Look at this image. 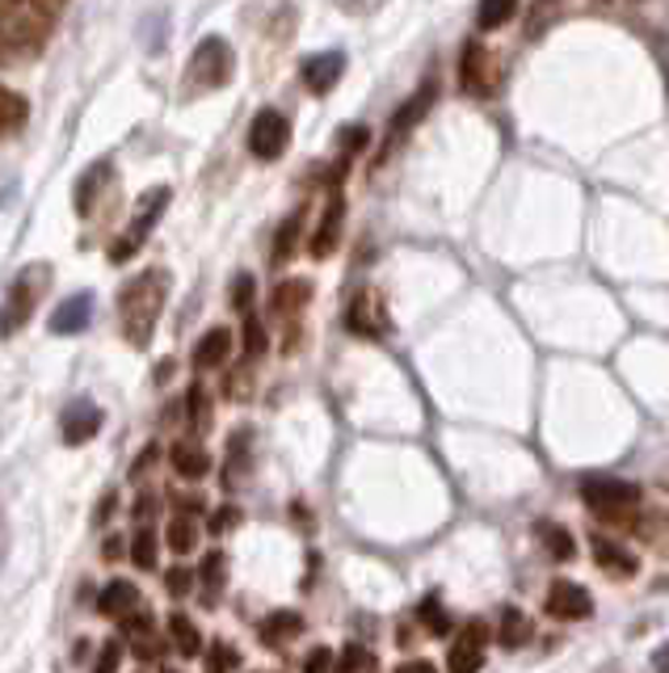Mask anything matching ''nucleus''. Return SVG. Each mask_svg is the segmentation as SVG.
Masks as SVG:
<instances>
[{
	"mask_svg": "<svg viewBox=\"0 0 669 673\" xmlns=\"http://www.w3.org/2000/svg\"><path fill=\"white\" fill-rule=\"evenodd\" d=\"M168 299V274L165 269H144L135 274L119 295V324L127 345L144 350L152 333H156V320H161V308Z\"/></svg>",
	"mask_w": 669,
	"mask_h": 673,
	"instance_id": "obj_1",
	"label": "nucleus"
},
{
	"mask_svg": "<svg viewBox=\"0 0 669 673\" xmlns=\"http://www.w3.org/2000/svg\"><path fill=\"white\" fill-rule=\"evenodd\" d=\"M47 283H51V265L47 262L25 265L22 274L13 278V287H9L4 304H0V336L22 333L25 324H30V316H34V308L43 304V290H47Z\"/></svg>",
	"mask_w": 669,
	"mask_h": 673,
	"instance_id": "obj_2",
	"label": "nucleus"
},
{
	"mask_svg": "<svg viewBox=\"0 0 669 673\" xmlns=\"http://www.w3.org/2000/svg\"><path fill=\"white\" fill-rule=\"evenodd\" d=\"M186 73H190V80L198 89H223V85L232 80V73H237V55L228 47V38H219V34L202 38V43L194 47Z\"/></svg>",
	"mask_w": 669,
	"mask_h": 673,
	"instance_id": "obj_3",
	"label": "nucleus"
},
{
	"mask_svg": "<svg viewBox=\"0 0 669 673\" xmlns=\"http://www.w3.org/2000/svg\"><path fill=\"white\" fill-rule=\"evenodd\" d=\"M581 501L590 505L597 518L619 522L623 514H632L640 505V488L627 481H615V476H594V481L581 484Z\"/></svg>",
	"mask_w": 669,
	"mask_h": 673,
	"instance_id": "obj_4",
	"label": "nucleus"
},
{
	"mask_svg": "<svg viewBox=\"0 0 669 673\" xmlns=\"http://www.w3.org/2000/svg\"><path fill=\"white\" fill-rule=\"evenodd\" d=\"M165 202H168V186H152V190L140 198V211H135V219H131V228L119 236V244L110 249V262L122 265L135 257V249L144 244V236L156 228V219L165 216Z\"/></svg>",
	"mask_w": 669,
	"mask_h": 673,
	"instance_id": "obj_5",
	"label": "nucleus"
},
{
	"mask_svg": "<svg viewBox=\"0 0 669 673\" xmlns=\"http://www.w3.org/2000/svg\"><path fill=\"white\" fill-rule=\"evenodd\" d=\"M290 144V122L278 110H257L249 122V152L257 161H278Z\"/></svg>",
	"mask_w": 669,
	"mask_h": 673,
	"instance_id": "obj_6",
	"label": "nucleus"
},
{
	"mask_svg": "<svg viewBox=\"0 0 669 673\" xmlns=\"http://www.w3.org/2000/svg\"><path fill=\"white\" fill-rule=\"evenodd\" d=\"M489 640H493L489 624H480V619L463 624L459 627V636H454V644H451V657H447V670H454V673L480 670V665H484V649H489Z\"/></svg>",
	"mask_w": 669,
	"mask_h": 673,
	"instance_id": "obj_7",
	"label": "nucleus"
},
{
	"mask_svg": "<svg viewBox=\"0 0 669 673\" xmlns=\"http://www.w3.org/2000/svg\"><path fill=\"white\" fill-rule=\"evenodd\" d=\"M548 610L551 619H564V624H581V619H590L594 615V598H590V589L585 585H577V581H556L548 589Z\"/></svg>",
	"mask_w": 669,
	"mask_h": 673,
	"instance_id": "obj_8",
	"label": "nucleus"
},
{
	"mask_svg": "<svg viewBox=\"0 0 669 673\" xmlns=\"http://www.w3.org/2000/svg\"><path fill=\"white\" fill-rule=\"evenodd\" d=\"M459 89L472 97H484L493 89V55L484 51V43H468L463 59H459Z\"/></svg>",
	"mask_w": 669,
	"mask_h": 673,
	"instance_id": "obj_9",
	"label": "nucleus"
},
{
	"mask_svg": "<svg viewBox=\"0 0 669 673\" xmlns=\"http://www.w3.org/2000/svg\"><path fill=\"white\" fill-rule=\"evenodd\" d=\"M434 97H438V85H434V80H426V85H421V89H417V93L408 97L405 106H401V110L392 114V122H387V147L401 144V140H405V135H408V131H413L417 122H421V119H426V114H430Z\"/></svg>",
	"mask_w": 669,
	"mask_h": 673,
	"instance_id": "obj_10",
	"label": "nucleus"
},
{
	"mask_svg": "<svg viewBox=\"0 0 669 673\" xmlns=\"http://www.w3.org/2000/svg\"><path fill=\"white\" fill-rule=\"evenodd\" d=\"M341 73H346V55H341V51H320V55L304 59V85H308V93H316V97L333 93Z\"/></svg>",
	"mask_w": 669,
	"mask_h": 673,
	"instance_id": "obj_11",
	"label": "nucleus"
},
{
	"mask_svg": "<svg viewBox=\"0 0 669 673\" xmlns=\"http://www.w3.org/2000/svg\"><path fill=\"white\" fill-rule=\"evenodd\" d=\"M89 320H94V290H80V295L64 299V304L51 312V333L55 336L80 333V329H89Z\"/></svg>",
	"mask_w": 669,
	"mask_h": 673,
	"instance_id": "obj_12",
	"label": "nucleus"
},
{
	"mask_svg": "<svg viewBox=\"0 0 669 673\" xmlns=\"http://www.w3.org/2000/svg\"><path fill=\"white\" fill-rule=\"evenodd\" d=\"M101 409H97L94 400H76V405H68V412H64V442L68 446H85L89 438H97V430H101Z\"/></svg>",
	"mask_w": 669,
	"mask_h": 673,
	"instance_id": "obj_13",
	"label": "nucleus"
},
{
	"mask_svg": "<svg viewBox=\"0 0 669 673\" xmlns=\"http://www.w3.org/2000/svg\"><path fill=\"white\" fill-rule=\"evenodd\" d=\"M590 552H594L597 569H606L611 577H636V573H640V560L627 552V548H619L615 539H606V534H594V539H590Z\"/></svg>",
	"mask_w": 669,
	"mask_h": 673,
	"instance_id": "obj_14",
	"label": "nucleus"
},
{
	"mask_svg": "<svg viewBox=\"0 0 669 673\" xmlns=\"http://www.w3.org/2000/svg\"><path fill=\"white\" fill-rule=\"evenodd\" d=\"M346 324H350V333H362V336H383V333H387V320H383L380 299H375L371 290L354 295V304H350V312H346Z\"/></svg>",
	"mask_w": 669,
	"mask_h": 673,
	"instance_id": "obj_15",
	"label": "nucleus"
},
{
	"mask_svg": "<svg viewBox=\"0 0 669 673\" xmlns=\"http://www.w3.org/2000/svg\"><path fill=\"white\" fill-rule=\"evenodd\" d=\"M341 219H346V198L333 194L329 198V207H325V219H320V228H316V236H311V257H333L337 241H341Z\"/></svg>",
	"mask_w": 669,
	"mask_h": 673,
	"instance_id": "obj_16",
	"label": "nucleus"
},
{
	"mask_svg": "<svg viewBox=\"0 0 669 673\" xmlns=\"http://www.w3.org/2000/svg\"><path fill=\"white\" fill-rule=\"evenodd\" d=\"M140 606V589L131 585V581H110L101 594H97V615H106V619H122L127 610H135Z\"/></svg>",
	"mask_w": 669,
	"mask_h": 673,
	"instance_id": "obj_17",
	"label": "nucleus"
},
{
	"mask_svg": "<svg viewBox=\"0 0 669 673\" xmlns=\"http://www.w3.org/2000/svg\"><path fill=\"white\" fill-rule=\"evenodd\" d=\"M228 354H232V333L228 329H211L194 345V371H216V366L228 362Z\"/></svg>",
	"mask_w": 669,
	"mask_h": 673,
	"instance_id": "obj_18",
	"label": "nucleus"
},
{
	"mask_svg": "<svg viewBox=\"0 0 669 673\" xmlns=\"http://www.w3.org/2000/svg\"><path fill=\"white\" fill-rule=\"evenodd\" d=\"M110 173H114L110 161H97V165H89V173L76 181V216H94L97 194H101V186L110 181Z\"/></svg>",
	"mask_w": 669,
	"mask_h": 673,
	"instance_id": "obj_19",
	"label": "nucleus"
},
{
	"mask_svg": "<svg viewBox=\"0 0 669 673\" xmlns=\"http://www.w3.org/2000/svg\"><path fill=\"white\" fill-rule=\"evenodd\" d=\"M173 467H177V476H186V481H202L207 472H211V455L198 446V442H173Z\"/></svg>",
	"mask_w": 669,
	"mask_h": 673,
	"instance_id": "obj_20",
	"label": "nucleus"
},
{
	"mask_svg": "<svg viewBox=\"0 0 669 673\" xmlns=\"http://www.w3.org/2000/svg\"><path fill=\"white\" fill-rule=\"evenodd\" d=\"M530 640V624L518 606H502V619H497V644L505 652H518Z\"/></svg>",
	"mask_w": 669,
	"mask_h": 673,
	"instance_id": "obj_21",
	"label": "nucleus"
},
{
	"mask_svg": "<svg viewBox=\"0 0 669 673\" xmlns=\"http://www.w3.org/2000/svg\"><path fill=\"white\" fill-rule=\"evenodd\" d=\"M262 644H270V649H278V644H287V640H295L299 631H304V619L295 615V610H278V615H270V619H262Z\"/></svg>",
	"mask_w": 669,
	"mask_h": 673,
	"instance_id": "obj_22",
	"label": "nucleus"
},
{
	"mask_svg": "<svg viewBox=\"0 0 669 673\" xmlns=\"http://www.w3.org/2000/svg\"><path fill=\"white\" fill-rule=\"evenodd\" d=\"M535 534L544 539V552L551 555V560H560V564H569L577 555V543H573V534L564 527H556V522H539L535 527Z\"/></svg>",
	"mask_w": 669,
	"mask_h": 673,
	"instance_id": "obj_23",
	"label": "nucleus"
},
{
	"mask_svg": "<svg viewBox=\"0 0 669 673\" xmlns=\"http://www.w3.org/2000/svg\"><path fill=\"white\" fill-rule=\"evenodd\" d=\"M311 299V283L308 278H290V283H278L274 287V312H299Z\"/></svg>",
	"mask_w": 669,
	"mask_h": 673,
	"instance_id": "obj_24",
	"label": "nucleus"
},
{
	"mask_svg": "<svg viewBox=\"0 0 669 673\" xmlns=\"http://www.w3.org/2000/svg\"><path fill=\"white\" fill-rule=\"evenodd\" d=\"M168 548H173L177 555H186L198 548V522H194L190 509H182V514L168 522Z\"/></svg>",
	"mask_w": 669,
	"mask_h": 673,
	"instance_id": "obj_25",
	"label": "nucleus"
},
{
	"mask_svg": "<svg viewBox=\"0 0 669 673\" xmlns=\"http://www.w3.org/2000/svg\"><path fill=\"white\" fill-rule=\"evenodd\" d=\"M299 232H304V211H295V216L283 219V228H278V236H274V265L290 262V253H295V241H299Z\"/></svg>",
	"mask_w": 669,
	"mask_h": 673,
	"instance_id": "obj_26",
	"label": "nucleus"
},
{
	"mask_svg": "<svg viewBox=\"0 0 669 673\" xmlns=\"http://www.w3.org/2000/svg\"><path fill=\"white\" fill-rule=\"evenodd\" d=\"M514 13H518V0H480V4H476V25H480V30H502Z\"/></svg>",
	"mask_w": 669,
	"mask_h": 673,
	"instance_id": "obj_27",
	"label": "nucleus"
},
{
	"mask_svg": "<svg viewBox=\"0 0 669 673\" xmlns=\"http://www.w3.org/2000/svg\"><path fill=\"white\" fill-rule=\"evenodd\" d=\"M168 636H173V644H177L182 657H198V652H202V636H198V627H194L186 615H173V619H168Z\"/></svg>",
	"mask_w": 669,
	"mask_h": 673,
	"instance_id": "obj_28",
	"label": "nucleus"
},
{
	"mask_svg": "<svg viewBox=\"0 0 669 673\" xmlns=\"http://www.w3.org/2000/svg\"><path fill=\"white\" fill-rule=\"evenodd\" d=\"M186 409H190L186 417H190V426L198 433L211 426V400H207V387H202V384L190 387V396H186Z\"/></svg>",
	"mask_w": 669,
	"mask_h": 673,
	"instance_id": "obj_29",
	"label": "nucleus"
},
{
	"mask_svg": "<svg viewBox=\"0 0 669 673\" xmlns=\"http://www.w3.org/2000/svg\"><path fill=\"white\" fill-rule=\"evenodd\" d=\"M223 573H228V555L223 552H211L202 560V585H207V598H219V589H223Z\"/></svg>",
	"mask_w": 669,
	"mask_h": 673,
	"instance_id": "obj_30",
	"label": "nucleus"
},
{
	"mask_svg": "<svg viewBox=\"0 0 669 673\" xmlns=\"http://www.w3.org/2000/svg\"><path fill=\"white\" fill-rule=\"evenodd\" d=\"M417 615H421V624L430 627L434 636H447V631H451V615L442 610V602H438V598L421 602V606H417Z\"/></svg>",
	"mask_w": 669,
	"mask_h": 673,
	"instance_id": "obj_31",
	"label": "nucleus"
},
{
	"mask_svg": "<svg viewBox=\"0 0 669 673\" xmlns=\"http://www.w3.org/2000/svg\"><path fill=\"white\" fill-rule=\"evenodd\" d=\"M131 560L140 564V569H156V539H152V530L140 522V534L131 539Z\"/></svg>",
	"mask_w": 669,
	"mask_h": 673,
	"instance_id": "obj_32",
	"label": "nucleus"
},
{
	"mask_svg": "<svg viewBox=\"0 0 669 673\" xmlns=\"http://www.w3.org/2000/svg\"><path fill=\"white\" fill-rule=\"evenodd\" d=\"M244 354L249 358H262L265 354V329L253 312H244Z\"/></svg>",
	"mask_w": 669,
	"mask_h": 673,
	"instance_id": "obj_33",
	"label": "nucleus"
},
{
	"mask_svg": "<svg viewBox=\"0 0 669 673\" xmlns=\"http://www.w3.org/2000/svg\"><path fill=\"white\" fill-rule=\"evenodd\" d=\"M337 670H380V661H375V652L359 649V644H350V649L341 652V661H337Z\"/></svg>",
	"mask_w": 669,
	"mask_h": 673,
	"instance_id": "obj_34",
	"label": "nucleus"
},
{
	"mask_svg": "<svg viewBox=\"0 0 669 673\" xmlns=\"http://www.w3.org/2000/svg\"><path fill=\"white\" fill-rule=\"evenodd\" d=\"M253 295H257V283H253V274H240L237 283H232V308L240 316L253 312Z\"/></svg>",
	"mask_w": 669,
	"mask_h": 673,
	"instance_id": "obj_35",
	"label": "nucleus"
},
{
	"mask_svg": "<svg viewBox=\"0 0 669 673\" xmlns=\"http://www.w3.org/2000/svg\"><path fill=\"white\" fill-rule=\"evenodd\" d=\"M147 631H152V615L147 610L135 606V610L122 615V636H147Z\"/></svg>",
	"mask_w": 669,
	"mask_h": 673,
	"instance_id": "obj_36",
	"label": "nucleus"
},
{
	"mask_svg": "<svg viewBox=\"0 0 669 673\" xmlns=\"http://www.w3.org/2000/svg\"><path fill=\"white\" fill-rule=\"evenodd\" d=\"M211 670H237L240 665V657H237V649H228V644H216L211 649V661H207Z\"/></svg>",
	"mask_w": 669,
	"mask_h": 673,
	"instance_id": "obj_37",
	"label": "nucleus"
},
{
	"mask_svg": "<svg viewBox=\"0 0 669 673\" xmlns=\"http://www.w3.org/2000/svg\"><path fill=\"white\" fill-rule=\"evenodd\" d=\"M366 140H371V131H366V126H346V131H341V147H346V152H362V147H366Z\"/></svg>",
	"mask_w": 669,
	"mask_h": 673,
	"instance_id": "obj_38",
	"label": "nucleus"
},
{
	"mask_svg": "<svg viewBox=\"0 0 669 673\" xmlns=\"http://www.w3.org/2000/svg\"><path fill=\"white\" fill-rule=\"evenodd\" d=\"M190 577H194V573H186V569H173V573L165 577L168 594H177V598H182V594H190V585H194Z\"/></svg>",
	"mask_w": 669,
	"mask_h": 673,
	"instance_id": "obj_39",
	"label": "nucleus"
},
{
	"mask_svg": "<svg viewBox=\"0 0 669 673\" xmlns=\"http://www.w3.org/2000/svg\"><path fill=\"white\" fill-rule=\"evenodd\" d=\"M240 522V509H232V505H223V509H219L216 518H211V530H216V534H223V530H232Z\"/></svg>",
	"mask_w": 669,
	"mask_h": 673,
	"instance_id": "obj_40",
	"label": "nucleus"
},
{
	"mask_svg": "<svg viewBox=\"0 0 669 673\" xmlns=\"http://www.w3.org/2000/svg\"><path fill=\"white\" fill-rule=\"evenodd\" d=\"M119 661H122L119 644H106V649H101V657H97V670H114Z\"/></svg>",
	"mask_w": 669,
	"mask_h": 673,
	"instance_id": "obj_41",
	"label": "nucleus"
},
{
	"mask_svg": "<svg viewBox=\"0 0 669 673\" xmlns=\"http://www.w3.org/2000/svg\"><path fill=\"white\" fill-rule=\"evenodd\" d=\"M114 505H119V497H114V493H106V497L97 501V514H94V522H97V527H101V522H106V518L114 514Z\"/></svg>",
	"mask_w": 669,
	"mask_h": 673,
	"instance_id": "obj_42",
	"label": "nucleus"
},
{
	"mask_svg": "<svg viewBox=\"0 0 669 673\" xmlns=\"http://www.w3.org/2000/svg\"><path fill=\"white\" fill-rule=\"evenodd\" d=\"M329 665H333V657H329L325 649H316L308 661H304V670H329Z\"/></svg>",
	"mask_w": 669,
	"mask_h": 673,
	"instance_id": "obj_43",
	"label": "nucleus"
},
{
	"mask_svg": "<svg viewBox=\"0 0 669 673\" xmlns=\"http://www.w3.org/2000/svg\"><path fill=\"white\" fill-rule=\"evenodd\" d=\"M152 514H156V501H152V497H140V501H135V518H140V522H147Z\"/></svg>",
	"mask_w": 669,
	"mask_h": 673,
	"instance_id": "obj_44",
	"label": "nucleus"
},
{
	"mask_svg": "<svg viewBox=\"0 0 669 673\" xmlns=\"http://www.w3.org/2000/svg\"><path fill=\"white\" fill-rule=\"evenodd\" d=\"M173 366H177L173 358H165L161 366H156V384H168V379H173Z\"/></svg>",
	"mask_w": 669,
	"mask_h": 673,
	"instance_id": "obj_45",
	"label": "nucleus"
},
{
	"mask_svg": "<svg viewBox=\"0 0 669 673\" xmlns=\"http://www.w3.org/2000/svg\"><path fill=\"white\" fill-rule=\"evenodd\" d=\"M4 555H9V522H4V514H0V564H4Z\"/></svg>",
	"mask_w": 669,
	"mask_h": 673,
	"instance_id": "obj_46",
	"label": "nucleus"
},
{
	"mask_svg": "<svg viewBox=\"0 0 669 673\" xmlns=\"http://www.w3.org/2000/svg\"><path fill=\"white\" fill-rule=\"evenodd\" d=\"M122 539H110V543H106V548H101V555H106V560H119L122 555V548H119Z\"/></svg>",
	"mask_w": 669,
	"mask_h": 673,
	"instance_id": "obj_47",
	"label": "nucleus"
},
{
	"mask_svg": "<svg viewBox=\"0 0 669 673\" xmlns=\"http://www.w3.org/2000/svg\"><path fill=\"white\" fill-rule=\"evenodd\" d=\"M652 665H657V670H669V644L657 652V657H652Z\"/></svg>",
	"mask_w": 669,
	"mask_h": 673,
	"instance_id": "obj_48",
	"label": "nucleus"
},
{
	"mask_svg": "<svg viewBox=\"0 0 669 673\" xmlns=\"http://www.w3.org/2000/svg\"><path fill=\"white\" fill-rule=\"evenodd\" d=\"M59 4H64V0H39V9H51V13H55Z\"/></svg>",
	"mask_w": 669,
	"mask_h": 673,
	"instance_id": "obj_49",
	"label": "nucleus"
}]
</instances>
